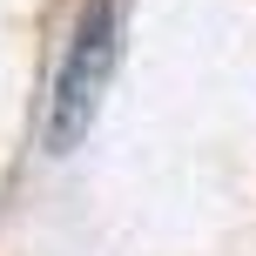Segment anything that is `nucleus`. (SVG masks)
Listing matches in <instances>:
<instances>
[{"mask_svg":"<svg viewBox=\"0 0 256 256\" xmlns=\"http://www.w3.org/2000/svg\"><path fill=\"white\" fill-rule=\"evenodd\" d=\"M122 34H128V0H81L68 14L61 54L48 74V108H40V148L68 155L88 142L94 115L108 102V81L122 68Z\"/></svg>","mask_w":256,"mask_h":256,"instance_id":"f257e3e1","label":"nucleus"}]
</instances>
